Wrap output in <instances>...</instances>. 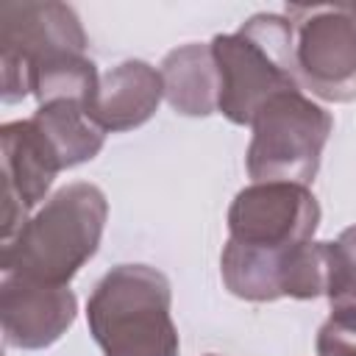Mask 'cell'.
<instances>
[{"label": "cell", "mask_w": 356, "mask_h": 356, "mask_svg": "<svg viewBox=\"0 0 356 356\" xmlns=\"http://www.w3.org/2000/svg\"><path fill=\"white\" fill-rule=\"evenodd\" d=\"M317 225L320 203L303 184L264 181L236 192L228 209V242L220 256L228 292L256 303L284 298L286 259L314 239Z\"/></svg>", "instance_id": "6da1fadb"}, {"label": "cell", "mask_w": 356, "mask_h": 356, "mask_svg": "<svg viewBox=\"0 0 356 356\" xmlns=\"http://www.w3.org/2000/svg\"><path fill=\"white\" fill-rule=\"evenodd\" d=\"M108 217L100 186L78 181L61 186L0 250L3 275L70 286L78 270L97 253Z\"/></svg>", "instance_id": "7a4b0ae2"}, {"label": "cell", "mask_w": 356, "mask_h": 356, "mask_svg": "<svg viewBox=\"0 0 356 356\" xmlns=\"http://www.w3.org/2000/svg\"><path fill=\"white\" fill-rule=\"evenodd\" d=\"M172 292L161 270L147 264L111 267L89 295L86 320L103 356H178Z\"/></svg>", "instance_id": "3957f363"}, {"label": "cell", "mask_w": 356, "mask_h": 356, "mask_svg": "<svg viewBox=\"0 0 356 356\" xmlns=\"http://www.w3.org/2000/svg\"><path fill=\"white\" fill-rule=\"evenodd\" d=\"M211 53L220 72V114L250 125L281 92H303L295 67V28L281 14H253L234 33H217Z\"/></svg>", "instance_id": "277c9868"}, {"label": "cell", "mask_w": 356, "mask_h": 356, "mask_svg": "<svg viewBox=\"0 0 356 356\" xmlns=\"http://www.w3.org/2000/svg\"><path fill=\"white\" fill-rule=\"evenodd\" d=\"M250 125L248 175L253 184L286 181L306 186L314 181L323 147L334 131V120L323 106L300 89L281 92L259 108Z\"/></svg>", "instance_id": "5b68a950"}, {"label": "cell", "mask_w": 356, "mask_h": 356, "mask_svg": "<svg viewBox=\"0 0 356 356\" xmlns=\"http://www.w3.org/2000/svg\"><path fill=\"white\" fill-rule=\"evenodd\" d=\"M89 42L78 14L67 3H3L0 6V70L3 103L31 95L28 78L36 67L86 53Z\"/></svg>", "instance_id": "8992f818"}, {"label": "cell", "mask_w": 356, "mask_h": 356, "mask_svg": "<svg viewBox=\"0 0 356 356\" xmlns=\"http://www.w3.org/2000/svg\"><path fill=\"white\" fill-rule=\"evenodd\" d=\"M306 11L295 39L300 86L328 103L356 100V22L339 6Z\"/></svg>", "instance_id": "52a82bcc"}, {"label": "cell", "mask_w": 356, "mask_h": 356, "mask_svg": "<svg viewBox=\"0 0 356 356\" xmlns=\"http://www.w3.org/2000/svg\"><path fill=\"white\" fill-rule=\"evenodd\" d=\"M78 300L70 286H53L22 275L0 281V325L8 348L42 350L75 323Z\"/></svg>", "instance_id": "ba28073f"}, {"label": "cell", "mask_w": 356, "mask_h": 356, "mask_svg": "<svg viewBox=\"0 0 356 356\" xmlns=\"http://www.w3.org/2000/svg\"><path fill=\"white\" fill-rule=\"evenodd\" d=\"M3 145V178H6V206H3V242H8L31 217L28 211L44 200L53 178L61 172L47 142L28 120H14L0 128Z\"/></svg>", "instance_id": "9c48e42d"}, {"label": "cell", "mask_w": 356, "mask_h": 356, "mask_svg": "<svg viewBox=\"0 0 356 356\" xmlns=\"http://www.w3.org/2000/svg\"><path fill=\"white\" fill-rule=\"evenodd\" d=\"M164 97L161 72L147 61L128 58L100 75L86 114L100 131L122 134L145 125Z\"/></svg>", "instance_id": "30bf717a"}, {"label": "cell", "mask_w": 356, "mask_h": 356, "mask_svg": "<svg viewBox=\"0 0 356 356\" xmlns=\"http://www.w3.org/2000/svg\"><path fill=\"white\" fill-rule=\"evenodd\" d=\"M161 83L167 103L186 117H209L220 111V72L211 44H181L161 61Z\"/></svg>", "instance_id": "8fae6325"}, {"label": "cell", "mask_w": 356, "mask_h": 356, "mask_svg": "<svg viewBox=\"0 0 356 356\" xmlns=\"http://www.w3.org/2000/svg\"><path fill=\"white\" fill-rule=\"evenodd\" d=\"M31 122L47 142L61 170H72L83 161H92L106 139V131H100L86 114V108L75 100L42 103L36 106Z\"/></svg>", "instance_id": "7c38bea8"}, {"label": "cell", "mask_w": 356, "mask_h": 356, "mask_svg": "<svg viewBox=\"0 0 356 356\" xmlns=\"http://www.w3.org/2000/svg\"><path fill=\"white\" fill-rule=\"evenodd\" d=\"M328 306L331 317L356 323V225L328 242Z\"/></svg>", "instance_id": "4fadbf2b"}, {"label": "cell", "mask_w": 356, "mask_h": 356, "mask_svg": "<svg viewBox=\"0 0 356 356\" xmlns=\"http://www.w3.org/2000/svg\"><path fill=\"white\" fill-rule=\"evenodd\" d=\"M317 356H356V323L328 317L317 331Z\"/></svg>", "instance_id": "5bb4252c"}, {"label": "cell", "mask_w": 356, "mask_h": 356, "mask_svg": "<svg viewBox=\"0 0 356 356\" xmlns=\"http://www.w3.org/2000/svg\"><path fill=\"white\" fill-rule=\"evenodd\" d=\"M339 8H342V11L356 22V3H345V6H339Z\"/></svg>", "instance_id": "9a60e30c"}, {"label": "cell", "mask_w": 356, "mask_h": 356, "mask_svg": "<svg viewBox=\"0 0 356 356\" xmlns=\"http://www.w3.org/2000/svg\"><path fill=\"white\" fill-rule=\"evenodd\" d=\"M209 356H214V353H209Z\"/></svg>", "instance_id": "2e32d148"}]
</instances>
